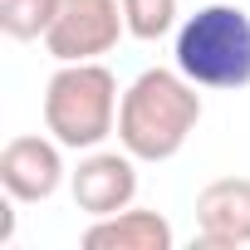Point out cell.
<instances>
[{
    "instance_id": "obj_3",
    "label": "cell",
    "mask_w": 250,
    "mask_h": 250,
    "mask_svg": "<svg viewBox=\"0 0 250 250\" xmlns=\"http://www.w3.org/2000/svg\"><path fill=\"white\" fill-rule=\"evenodd\" d=\"M172 54L196 88L235 93L250 83V15L240 5H201L177 25Z\"/></svg>"
},
{
    "instance_id": "obj_6",
    "label": "cell",
    "mask_w": 250,
    "mask_h": 250,
    "mask_svg": "<svg viewBox=\"0 0 250 250\" xmlns=\"http://www.w3.org/2000/svg\"><path fill=\"white\" fill-rule=\"evenodd\" d=\"M64 182V143L59 138H10L0 152V187L10 201H49Z\"/></svg>"
},
{
    "instance_id": "obj_5",
    "label": "cell",
    "mask_w": 250,
    "mask_h": 250,
    "mask_svg": "<svg viewBox=\"0 0 250 250\" xmlns=\"http://www.w3.org/2000/svg\"><path fill=\"white\" fill-rule=\"evenodd\" d=\"M69 191H74V206L83 216H113V211H128L133 196H138V157L123 147V152H103L93 147L79 172L69 177Z\"/></svg>"
},
{
    "instance_id": "obj_7",
    "label": "cell",
    "mask_w": 250,
    "mask_h": 250,
    "mask_svg": "<svg viewBox=\"0 0 250 250\" xmlns=\"http://www.w3.org/2000/svg\"><path fill=\"white\" fill-rule=\"evenodd\" d=\"M196 235L211 250L250 245V177H216L196 191Z\"/></svg>"
},
{
    "instance_id": "obj_1",
    "label": "cell",
    "mask_w": 250,
    "mask_h": 250,
    "mask_svg": "<svg viewBox=\"0 0 250 250\" xmlns=\"http://www.w3.org/2000/svg\"><path fill=\"white\" fill-rule=\"evenodd\" d=\"M201 123V93L182 69H143L118 103V143L138 162H167Z\"/></svg>"
},
{
    "instance_id": "obj_8",
    "label": "cell",
    "mask_w": 250,
    "mask_h": 250,
    "mask_svg": "<svg viewBox=\"0 0 250 250\" xmlns=\"http://www.w3.org/2000/svg\"><path fill=\"white\" fill-rule=\"evenodd\" d=\"M172 245H177L172 221L162 211H147V206L98 216L83 230V250H172Z\"/></svg>"
},
{
    "instance_id": "obj_2",
    "label": "cell",
    "mask_w": 250,
    "mask_h": 250,
    "mask_svg": "<svg viewBox=\"0 0 250 250\" xmlns=\"http://www.w3.org/2000/svg\"><path fill=\"white\" fill-rule=\"evenodd\" d=\"M118 79L108 64H59L44 83V133L69 152H93L118 133Z\"/></svg>"
},
{
    "instance_id": "obj_9",
    "label": "cell",
    "mask_w": 250,
    "mask_h": 250,
    "mask_svg": "<svg viewBox=\"0 0 250 250\" xmlns=\"http://www.w3.org/2000/svg\"><path fill=\"white\" fill-rule=\"evenodd\" d=\"M54 15H59V0H0V30L20 44L44 40Z\"/></svg>"
},
{
    "instance_id": "obj_4",
    "label": "cell",
    "mask_w": 250,
    "mask_h": 250,
    "mask_svg": "<svg viewBox=\"0 0 250 250\" xmlns=\"http://www.w3.org/2000/svg\"><path fill=\"white\" fill-rule=\"evenodd\" d=\"M123 35H128L123 0H59L44 49L59 64H83V59H103L108 49H118Z\"/></svg>"
},
{
    "instance_id": "obj_10",
    "label": "cell",
    "mask_w": 250,
    "mask_h": 250,
    "mask_svg": "<svg viewBox=\"0 0 250 250\" xmlns=\"http://www.w3.org/2000/svg\"><path fill=\"white\" fill-rule=\"evenodd\" d=\"M123 20L133 40H162L177 30V0H123Z\"/></svg>"
}]
</instances>
